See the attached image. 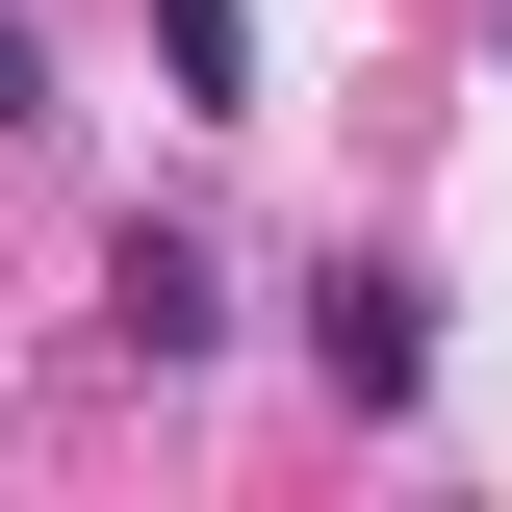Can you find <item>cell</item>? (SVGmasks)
<instances>
[{
  "mask_svg": "<svg viewBox=\"0 0 512 512\" xmlns=\"http://www.w3.org/2000/svg\"><path fill=\"white\" fill-rule=\"evenodd\" d=\"M0 128H52V52H26V26H0Z\"/></svg>",
  "mask_w": 512,
  "mask_h": 512,
  "instance_id": "cell-4",
  "label": "cell"
},
{
  "mask_svg": "<svg viewBox=\"0 0 512 512\" xmlns=\"http://www.w3.org/2000/svg\"><path fill=\"white\" fill-rule=\"evenodd\" d=\"M103 333H128V359H205V333H231V282H205L180 231H128V256H103Z\"/></svg>",
  "mask_w": 512,
  "mask_h": 512,
  "instance_id": "cell-2",
  "label": "cell"
},
{
  "mask_svg": "<svg viewBox=\"0 0 512 512\" xmlns=\"http://www.w3.org/2000/svg\"><path fill=\"white\" fill-rule=\"evenodd\" d=\"M308 359H333V410H410V384H436V308H410L384 256H333L308 282Z\"/></svg>",
  "mask_w": 512,
  "mask_h": 512,
  "instance_id": "cell-1",
  "label": "cell"
},
{
  "mask_svg": "<svg viewBox=\"0 0 512 512\" xmlns=\"http://www.w3.org/2000/svg\"><path fill=\"white\" fill-rule=\"evenodd\" d=\"M154 77H180V103L231 128V103H256V26H231V0H154Z\"/></svg>",
  "mask_w": 512,
  "mask_h": 512,
  "instance_id": "cell-3",
  "label": "cell"
}]
</instances>
